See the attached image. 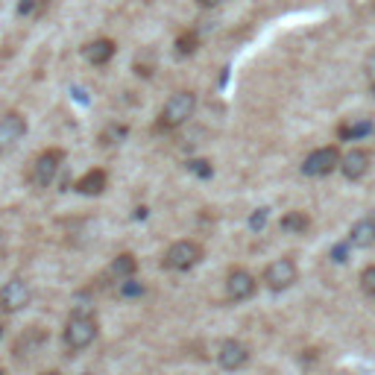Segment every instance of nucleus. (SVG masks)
Segmentation results:
<instances>
[{
    "instance_id": "nucleus-28",
    "label": "nucleus",
    "mask_w": 375,
    "mask_h": 375,
    "mask_svg": "<svg viewBox=\"0 0 375 375\" xmlns=\"http://www.w3.org/2000/svg\"><path fill=\"white\" fill-rule=\"evenodd\" d=\"M367 80H369V88L375 85V53H369L367 59Z\"/></svg>"
},
{
    "instance_id": "nucleus-31",
    "label": "nucleus",
    "mask_w": 375,
    "mask_h": 375,
    "mask_svg": "<svg viewBox=\"0 0 375 375\" xmlns=\"http://www.w3.org/2000/svg\"><path fill=\"white\" fill-rule=\"evenodd\" d=\"M0 252H4V232H0Z\"/></svg>"
},
{
    "instance_id": "nucleus-1",
    "label": "nucleus",
    "mask_w": 375,
    "mask_h": 375,
    "mask_svg": "<svg viewBox=\"0 0 375 375\" xmlns=\"http://www.w3.org/2000/svg\"><path fill=\"white\" fill-rule=\"evenodd\" d=\"M62 340L71 352H83L97 340V317L91 308H73L71 320L65 323Z\"/></svg>"
},
{
    "instance_id": "nucleus-12",
    "label": "nucleus",
    "mask_w": 375,
    "mask_h": 375,
    "mask_svg": "<svg viewBox=\"0 0 375 375\" xmlns=\"http://www.w3.org/2000/svg\"><path fill=\"white\" fill-rule=\"evenodd\" d=\"M375 129V121L367 114H355V117H346V121L338 126V138L340 141H364L367 135H372Z\"/></svg>"
},
{
    "instance_id": "nucleus-10",
    "label": "nucleus",
    "mask_w": 375,
    "mask_h": 375,
    "mask_svg": "<svg viewBox=\"0 0 375 375\" xmlns=\"http://www.w3.org/2000/svg\"><path fill=\"white\" fill-rule=\"evenodd\" d=\"M369 167H372V153L369 150H349L346 155H343V162H340V173L346 176L349 182H358V179H364V176L369 173Z\"/></svg>"
},
{
    "instance_id": "nucleus-16",
    "label": "nucleus",
    "mask_w": 375,
    "mask_h": 375,
    "mask_svg": "<svg viewBox=\"0 0 375 375\" xmlns=\"http://www.w3.org/2000/svg\"><path fill=\"white\" fill-rule=\"evenodd\" d=\"M106 188H109V173L100 170V167H94V170L83 173L80 182H76V191H80L83 196H100Z\"/></svg>"
},
{
    "instance_id": "nucleus-20",
    "label": "nucleus",
    "mask_w": 375,
    "mask_h": 375,
    "mask_svg": "<svg viewBox=\"0 0 375 375\" xmlns=\"http://www.w3.org/2000/svg\"><path fill=\"white\" fill-rule=\"evenodd\" d=\"M47 340V331L44 328H30L27 334H24V338L21 340H18V346H15V352H18V358H24V355L27 352H35L38 346H42Z\"/></svg>"
},
{
    "instance_id": "nucleus-27",
    "label": "nucleus",
    "mask_w": 375,
    "mask_h": 375,
    "mask_svg": "<svg viewBox=\"0 0 375 375\" xmlns=\"http://www.w3.org/2000/svg\"><path fill=\"white\" fill-rule=\"evenodd\" d=\"M38 9V0H21L18 4V15H32Z\"/></svg>"
},
{
    "instance_id": "nucleus-18",
    "label": "nucleus",
    "mask_w": 375,
    "mask_h": 375,
    "mask_svg": "<svg viewBox=\"0 0 375 375\" xmlns=\"http://www.w3.org/2000/svg\"><path fill=\"white\" fill-rule=\"evenodd\" d=\"M135 73L144 76V80H150V76L155 73V68H159V59H155V50L153 47H141L135 53Z\"/></svg>"
},
{
    "instance_id": "nucleus-19",
    "label": "nucleus",
    "mask_w": 375,
    "mask_h": 375,
    "mask_svg": "<svg viewBox=\"0 0 375 375\" xmlns=\"http://www.w3.org/2000/svg\"><path fill=\"white\" fill-rule=\"evenodd\" d=\"M196 47H200V35H196L194 30H185L176 35V42H173V53L179 56V59H188L196 53Z\"/></svg>"
},
{
    "instance_id": "nucleus-11",
    "label": "nucleus",
    "mask_w": 375,
    "mask_h": 375,
    "mask_svg": "<svg viewBox=\"0 0 375 375\" xmlns=\"http://www.w3.org/2000/svg\"><path fill=\"white\" fill-rule=\"evenodd\" d=\"M246 361H249V349H246V343L234 340V338L220 343V352H217V364H220L223 369L234 372V369H241Z\"/></svg>"
},
{
    "instance_id": "nucleus-26",
    "label": "nucleus",
    "mask_w": 375,
    "mask_h": 375,
    "mask_svg": "<svg viewBox=\"0 0 375 375\" xmlns=\"http://www.w3.org/2000/svg\"><path fill=\"white\" fill-rule=\"evenodd\" d=\"M331 261H338V264H346L349 261V244H338L331 249Z\"/></svg>"
},
{
    "instance_id": "nucleus-7",
    "label": "nucleus",
    "mask_w": 375,
    "mask_h": 375,
    "mask_svg": "<svg viewBox=\"0 0 375 375\" xmlns=\"http://www.w3.org/2000/svg\"><path fill=\"white\" fill-rule=\"evenodd\" d=\"M32 299V287L24 282V279H12L0 287V311L4 314H18L24 311Z\"/></svg>"
},
{
    "instance_id": "nucleus-5",
    "label": "nucleus",
    "mask_w": 375,
    "mask_h": 375,
    "mask_svg": "<svg viewBox=\"0 0 375 375\" xmlns=\"http://www.w3.org/2000/svg\"><path fill=\"white\" fill-rule=\"evenodd\" d=\"M296 282H299V267H296L290 258H275L267 264L264 270V285L275 293H282L287 287H293Z\"/></svg>"
},
{
    "instance_id": "nucleus-9",
    "label": "nucleus",
    "mask_w": 375,
    "mask_h": 375,
    "mask_svg": "<svg viewBox=\"0 0 375 375\" xmlns=\"http://www.w3.org/2000/svg\"><path fill=\"white\" fill-rule=\"evenodd\" d=\"M24 135H27V121L21 112H9L0 117V153L12 150Z\"/></svg>"
},
{
    "instance_id": "nucleus-32",
    "label": "nucleus",
    "mask_w": 375,
    "mask_h": 375,
    "mask_svg": "<svg viewBox=\"0 0 375 375\" xmlns=\"http://www.w3.org/2000/svg\"><path fill=\"white\" fill-rule=\"evenodd\" d=\"M0 338H4V326H0Z\"/></svg>"
},
{
    "instance_id": "nucleus-33",
    "label": "nucleus",
    "mask_w": 375,
    "mask_h": 375,
    "mask_svg": "<svg viewBox=\"0 0 375 375\" xmlns=\"http://www.w3.org/2000/svg\"><path fill=\"white\" fill-rule=\"evenodd\" d=\"M369 91H372V94H375V85H372V88H369Z\"/></svg>"
},
{
    "instance_id": "nucleus-34",
    "label": "nucleus",
    "mask_w": 375,
    "mask_h": 375,
    "mask_svg": "<svg viewBox=\"0 0 375 375\" xmlns=\"http://www.w3.org/2000/svg\"><path fill=\"white\" fill-rule=\"evenodd\" d=\"M0 375H4V369H0Z\"/></svg>"
},
{
    "instance_id": "nucleus-15",
    "label": "nucleus",
    "mask_w": 375,
    "mask_h": 375,
    "mask_svg": "<svg viewBox=\"0 0 375 375\" xmlns=\"http://www.w3.org/2000/svg\"><path fill=\"white\" fill-rule=\"evenodd\" d=\"M135 270H138L135 255H132V252H121V255H117V258L109 264V270H106V279H114L117 285H124V282L135 279Z\"/></svg>"
},
{
    "instance_id": "nucleus-13",
    "label": "nucleus",
    "mask_w": 375,
    "mask_h": 375,
    "mask_svg": "<svg viewBox=\"0 0 375 375\" xmlns=\"http://www.w3.org/2000/svg\"><path fill=\"white\" fill-rule=\"evenodd\" d=\"M83 59L88 65H94V68H100V65H106V62H112V56L117 53V44L112 42V38H94V42H88L83 50Z\"/></svg>"
},
{
    "instance_id": "nucleus-6",
    "label": "nucleus",
    "mask_w": 375,
    "mask_h": 375,
    "mask_svg": "<svg viewBox=\"0 0 375 375\" xmlns=\"http://www.w3.org/2000/svg\"><path fill=\"white\" fill-rule=\"evenodd\" d=\"M340 162H343V155L338 147H320L302 162V173L305 176H328L334 170H340Z\"/></svg>"
},
{
    "instance_id": "nucleus-17",
    "label": "nucleus",
    "mask_w": 375,
    "mask_h": 375,
    "mask_svg": "<svg viewBox=\"0 0 375 375\" xmlns=\"http://www.w3.org/2000/svg\"><path fill=\"white\" fill-rule=\"evenodd\" d=\"M279 226L285 234H305L311 229V217L305 211H287L279 220Z\"/></svg>"
},
{
    "instance_id": "nucleus-24",
    "label": "nucleus",
    "mask_w": 375,
    "mask_h": 375,
    "mask_svg": "<svg viewBox=\"0 0 375 375\" xmlns=\"http://www.w3.org/2000/svg\"><path fill=\"white\" fill-rule=\"evenodd\" d=\"M361 290L367 296H375V264H369L364 273H361Z\"/></svg>"
},
{
    "instance_id": "nucleus-21",
    "label": "nucleus",
    "mask_w": 375,
    "mask_h": 375,
    "mask_svg": "<svg viewBox=\"0 0 375 375\" xmlns=\"http://www.w3.org/2000/svg\"><path fill=\"white\" fill-rule=\"evenodd\" d=\"M126 135H129V126L114 121V124H106V129L100 132L97 141H100V147H117L121 141H126Z\"/></svg>"
},
{
    "instance_id": "nucleus-22",
    "label": "nucleus",
    "mask_w": 375,
    "mask_h": 375,
    "mask_svg": "<svg viewBox=\"0 0 375 375\" xmlns=\"http://www.w3.org/2000/svg\"><path fill=\"white\" fill-rule=\"evenodd\" d=\"M185 167H188L194 176H200V179H211V173H214V167H211L208 159H191Z\"/></svg>"
},
{
    "instance_id": "nucleus-23",
    "label": "nucleus",
    "mask_w": 375,
    "mask_h": 375,
    "mask_svg": "<svg viewBox=\"0 0 375 375\" xmlns=\"http://www.w3.org/2000/svg\"><path fill=\"white\" fill-rule=\"evenodd\" d=\"M267 220H270V208H255L252 217L246 220V226H249L252 232H261V229L267 226Z\"/></svg>"
},
{
    "instance_id": "nucleus-30",
    "label": "nucleus",
    "mask_w": 375,
    "mask_h": 375,
    "mask_svg": "<svg viewBox=\"0 0 375 375\" xmlns=\"http://www.w3.org/2000/svg\"><path fill=\"white\" fill-rule=\"evenodd\" d=\"M42 375H62V372H56V369H47V372H42Z\"/></svg>"
},
{
    "instance_id": "nucleus-14",
    "label": "nucleus",
    "mask_w": 375,
    "mask_h": 375,
    "mask_svg": "<svg viewBox=\"0 0 375 375\" xmlns=\"http://www.w3.org/2000/svg\"><path fill=\"white\" fill-rule=\"evenodd\" d=\"M349 244L367 249L375 244V214H364L361 220H355V226L349 229Z\"/></svg>"
},
{
    "instance_id": "nucleus-3",
    "label": "nucleus",
    "mask_w": 375,
    "mask_h": 375,
    "mask_svg": "<svg viewBox=\"0 0 375 375\" xmlns=\"http://www.w3.org/2000/svg\"><path fill=\"white\" fill-rule=\"evenodd\" d=\"M62 162H65V150L50 147L44 153H38L35 159H32V165H30V170H27L30 188H35V191L38 188H47L56 179V173H59V167H62Z\"/></svg>"
},
{
    "instance_id": "nucleus-8",
    "label": "nucleus",
    "mask_w": 375,
    "mask_h": 375,
    "mask_svg": "<svg viewBox=\"0 0 375 375\" xmlns=\"http://www.w3.org/2000/svg\"><path fill=\"white\" fill-rule=\"evenodd\" d=\"M255 290H258V282H255V275L249 270L234 267L226 275V299L229 302H246L255 296Z\"/></svg>"
},
{
    "instance_id": "nucleus-2",
    "label": "nucleus",
    "mask_w": 375,
    "mask_h": 375,
    "mask_svg": "<svg viewBox=\"0 0 375 375\" xmlns=\"http://www.w3.org/2000/svg\"><path fill=\"white\" fill-rule=\"evenodd\" d=\"M194 112H196V94L194 91H176V94H170V100L165 103L155 129H176V126H182V124H188L191 117H194Z\"/></svg>"
},
{
    "instance_id": "nucleus-25",
    "label": "nucleus",
    "mask_w": 375,
    "mask_h": 375,
    "mask_svg": "<svg viewBox=\"0 0 375 375\" xmlns=\"http://www.w3.org/2000/svg\"><path fill=\"white\" fill-rule=\"evenodd\" d=\"M141 293H144V285L138 282V279H129V282L121 285V296H124V299H135V296H141Z\"/></svg>"
},
{
    "instance_id": "nucleus-29",
    "label": "nucleus",
    "mask_w": 375,
    "mask_h": 375,
    "mask_svg": "<svg viewBox=\"0 0 375 375\" xmlns=\"http://www.w3.org/2000/svg\"><path fill=\"white\" fill-rule=\"evenodd\" d=\"M196 4H200L203 9H217V6H223L226 0H196Z\"/></svg>"
},
{
    "instance_id": "nucleus-4",
    "label": "nucleus",
    "mask_w": 375,
    "mask_h": 375,
    "mask_svg": "<svg viewBox=\"0 0 375 375\" xmlns=\"http://www.w3.org/2000/svg\"><path fill=\"white\" fill-rule=\"evenodd\" d=\"M203 261V246L194 244V241H176L167 246L165 252V270H173V273H185L191 267H196Z\"/></svg>"
}]
</instances>
